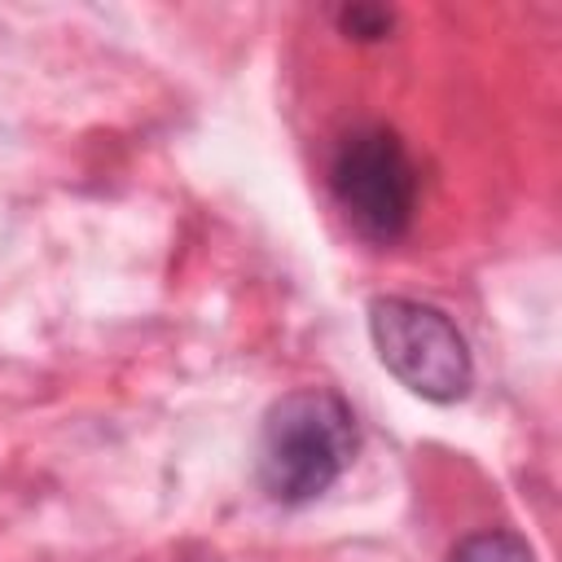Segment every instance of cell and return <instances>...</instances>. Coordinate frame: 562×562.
I'll list each match as a JSON object with an SVG mask.
<instances>
[{
	"mask_svg": "<svg viewBox=\"0 0 562 562\" xmlns=\"http://www.w3.org/2000/svg\"><path fill=\"white\" fill-rule=\"evenodd\" d=\"M448 562H536V553L518 531L492 527V531H474V536L457 540Z\"/></svg>",
	"mask_w": 562,
	"mask_h": 562,
	"instance_id": "cell-4",
	"label": "cell"
},
{
	"mask_svg": "<svg viewBox=\"0 0 562 562\" xmlns=\"http://www.w3.org/2000/svg\"><path fill=\"white\" fill-rule=\"evenodd\" d=\"M369 338L386 373L430 404H457L474 386V356L452 316L435 303L382 294L369 303Z\"/></svg>",
	"mask_w": 562,
	"mask_h": 562,
	"instance_id": "cell-3",
	"label": "cell"
},
{
	"mask_svg": "<svg viewBox=\"0 0 562 562\" xmlns=\"http://www.w3.org/2000/svg\"><path fill=\"white\" fill-rule=\"evenodd\" d=\"M334 26H338L347 40H356V44H378V40L391 35L395 13H391L386 4H364V0H356V4H342V9L334 13Z\"/></svg>",
	"mask_w": 562,
	"mask_h": 562,
	"instance_id": "cell-5",
	"label": "cell"
},
{
	"mask_svg": "<svg viewBox=\"0 0 562 562\" xmlns=\"http://www.w3.org/2000/svg\"><path fill=\"white\" fill-rule=\"evenodd\" d=\"M356 448V413L338 391H290L268 408L259 430V487L277 505H312L342 479Z\"/></svg>",
	"mask_w": 562,
	"mask_h": 562,
	"instance_id": "cell-1",
	"label": "cell"
},
{
	"mask_svg": "<svg viewBox=\"0 0 562 562\" xmlns=\"http://www.w3.org/2000/svg\"><path fill=\"white\" fill-rule=\"evenodd\" d=\"M329 198L356 237L400 241L417 211V167L404 140L382 123L351 127L329 158Z\"/></svg>",
	"mask_w": 562,
	"mask_h": 562,
	"instance_id": "cell-2",
	"label": "cell"
}]
</instances>
